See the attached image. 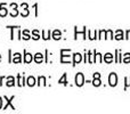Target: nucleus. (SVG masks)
<instances>
[{
  "mask_svg": "<svg viewBox=\"0 0 130 114\" xmlns=\"http://www.w3.org/2000/svg\"><path fill=\"white\" fill-rule=\"evenodd\" d=\"M108 82H110V86L114 87V86L118 85V76L115 73H111L110 76H108Z\"/></svg>",
  "mask_w": 130,
  "mask_h": 114,
  "instance_id": "f257e3e1",
  "label": "nucleus"
},
{
  "mask_svg": "<svg viewBox=\"0 0 130 114\" xmlns=\"http://www.w3.org/2000/svg\"><path fill=\"white\" fill-rule=\"evenodd\" d=\"M85 83V78H83V74L82 73H78L75 75V85L81 87V86Z\"/></svg>",
  "mask_w": 130,
  "mask_h": 114,
  "instance_id": "f03ea898",
  "label": "nucleus"
},
{
  "mask_svg": "<svg viewBox=\"0 0 130 114\" xmlns=\"http://www.w3.org/2000/svg\"><path fill=\"white\" fill-rule=\"evenodd\" d=\"M5 99H6V101H7V104H6V105H5L4 110H6V108H7V107H8V106H9V105H10V106H11V110H15V107H14V106H13V105H11V101H13V99H14V96H13V97H11V98H10V99H8V98H7V97H5Z\"/></svg>",
  "mask_w": 130,
  "mask_h": 114,
  "instance_id": "7ed1b4c3",
  "label": "nucleus"
},
{
  "mask_svg": "<svg viewBox=\"0 0 130 114\" xmlns=\"http://www.w3.org/2000/svg\"><path fill=\"white\" fill-rule=\"evenodd\" d=\"M81 62V55L79 54V53H76V54H74V60H73V65L78 64V63Z\"/></svg>",
  "mask_w": 130,
  "mask_h": 114,
  "instance_id": "20e7f679",
  "label": "nucleus"
},
{
  "mask_svg": "<svg viewBox=\"0 0 130 114\" xmlns=\"http://www.w3.org/2000/svg\"><path fill=\"white\" fill-rule=\"evenodd\" d=\"M42 54H40V53H38V54H36V56H34V62L36 63H41L42 62Z\"/></svg>",
  "mask_w": 130,
  "mask_h": 114,
  "instance_id": "39448f33",
  "label": "nucleus"
},
{
  "mask_svg": "<svg viewBox=\"0 0 130 114\" xmlns=\"http://www.w3.org/2000/svg\"><path fill=\"white\" fill-rule=\"evenodd\" d=\"M32 59H33L32 55L29 54V53H26V54H25V56H24V62H25V63H31Z\"/></svg>",
  "mask_w": 130,
  "mask_h": 114,
  "instance_id": "423d86ee",
  "label": "nucleus"
},
{
  "mask_svg": "<svg viewBox=\"0 0 130 114\" xmlns=\"http://www.w3.org/2000/svg\"><path fill=\"white\" fill-rule=\"evenodd\" d=\"M61 36H62V33L58 31V30H55L54 33H53V38H54L55 40H58V39H61Z\"/></svg>",
  "mask_w": 130,
  "mask_h": 114,
  "instance_id": "0eeeda50",
  "label": "nucleus"
},
{
  "mask_svg": "<svg viewBox=\"0 0 130 114\" xmlns=\"http://www.w3.org/2000/svg\"><path fill=\"white\" fill-rule=\"evenodd\" d=\"M4 6H5V4H1V5H0V16H2V17L7 15V9H5Z\"/></svg>",
  "mask_w": 130,
  "mask_h": 114,
  "instance_id": "6e6552de",
  "label": "nucleus"
},
{
  "mask_svg": "<svg viewBox=\"0 0 130 114\" xmlns=\"http://www.w3.org/2000/svg\"><path fill=\"white\" fill-rule=\"evenodd\" d=\"M104 60H105L106 63H111L113 60V56H112V54H110V53H108V54H106L105 56H104Z\"/></svg>",
  "mask_w": 130,
  "mask_h": 114,
  "instance_id": "1a4fd4ad",
  "label": "nucleus"
},
{
  "mask_svg": "<svg viewBox=\"0 0 130 114\" xmlns=\"http://www.w3.org/2000/svg\"><path fill=\"white\" fill-rule=\"evenodd\" d=\"M27 85H29L30 87L34 86L36 85V79H34L33 76H29V78H27Z\"/></svg>",
  "mask_w": 130,
  "mask_h": 114,
  "instance_id": "9d476101",
  "label": "nucleus"
},
{
  "mask_svg": "<svg viewBox=\"0 0 130 114\" xmlns=\"http://www.w3.org/2000/svg\"><path fill=\"white\" fill-rule=\"evenodd\" d=\"M115 39H117V40H122V39H123V32H122L121 30L117 31V36H115Z\"/></svg>",
  "mask_w": 130,
  "mask_h": 114,
  "instance_id": "9b49d317",
  "label": "nucleus"
},
{
  "mask_svg": "<svg viewBox=\"0 0 130 114\" xmlns=\"http://www.w3.org/2000/svg\"><path fill=\"white\" fill-rule=\"evenodd\" d=\"M13 62H14V63H21V54H18V53H16V54L14 55Z\"/></svg>",
  "mask_w": 130,
  "mask_h": 114,
  "instance_id": "f8f14e48",
  "label": "nucleus"
},
{
  "mask_svg": "<svg viewBox=\"0 0 130 114\" xmlns=\"http://www.w3.org/2000/svg\"><path fill=\"white\" fill-rule=\"evenodd\" d=\"M15 85V79L13 76H8V82H7V86L8 87H11V86Z\"/></svg>",
  "mask_w": 130,
  "mask_h": 114,
  "instance_id": "ddd939ff",
  "label": "nucleus"
},
{
  "mask_svg": "<svg viewBox=\"0 0 130 114\" xmlns=\"http://www.w3.org/2000/svg\"><path fill=\"white\" fill-rule=\"evenodd\" d=\"M58 82H59V83H62V85H65V86L67 85V81H66V73H64V74H63V76H62V78L59 79Z\"/></svg>",
  "mask_w": 130,
  "mask_h": 114,
  "instance_id": "4468645a",
  "label": "nucleus"
},
{
  "mask_svg": "<svg viewBox=\"0 0 130 114\" xmlns=\"http://www.w3.org/2000/svg\"><path fill=\"white\" fill-rule=\"evenodd\" d=\"M92 85H94L95 87H99V86H101V80H99V78H95L94 81H92Z\"/></svg>",
  "mask_w": 130,
  "mask_h": 114,
  "instance_id": "2eb2a0df",
  "label": "nucleus"
},
{
  "mask_svg": "<svg viewBox=\"0 0 130 114\" xmlns=\"http://www.w3.org/2000/svg\"><path fill=\"white\" fill-rule=\"evenodd\" d=\"M23 39H25V40H29L30 39L29 31H27V30H24V31H23Z\"/></svg>",
  "mask_w": 130,
  "mask_h": 114,
  "instance_id": "dca6fc26",
  "label": "nucleus"
},
{
  "mask_svg": "<svg viewBox=\"0 0 130 114\" xmlns=\"http://www.w3.org/2000/svg\"><path fill=\"white\" fill-rule=\"evenodd\" d=\"M32 36H33V38L36 39V40H38V39L40 38V37H39V32L37 31V30H34V31L32 32Z\"/></svg>",
  "mask_w": 130,
  "mask_h": 114,
  "instance_id": "f3484780",
  "label": "nucleus"
},
{
  "mask_svg": "<svg viewBox=\"0 0 130 114\" xmlns=\"http://www.w3.org/2000/svg\"><path fill=\"white\" fill-rule=\"evenodd\" d=\"M123 62L124 63H130V54H126V55H124Z\"/></svg>",
  "mask_w": 130,
  "mask_h": 114,
  "instance_id": "a211bd4d",
  "label": "nucleus"
},
{
  "mask_svg": "<svg viewBox=\"0 0 130 114\" xmlns=\"http://www.w3.org/2000/svg\"><path fill=\"white\" fill-rule=\"evenodd\" d=\"M96 62H99V63L102 62V59H101V54H98V53H96Z\"/></svg>",
  "mask_w": 130,
  "mask_h": 114,
  "instance_id": "6ab92c4d",
  "label": "nucleus"
},
{
  "mask_svg": "<svg viewBox=\"0 0 130 114\" xmlns=\"http://www.w3.org/2000/svg\"><path fill=\"white\" fill-rule=\"evenodd\" d=\"M17 14H18V11L16 10V9H14V10H13V11H11V13H10V15L13 16V17H15V16H17Z\"/></svg>",
  "mask_w": 130,
  "mask_h": 114,
  "instance_id": "aec40b11",
  "label": "nucleus"
},
{
  "mask_svg": "<svg viewBox=\"0 0 130 114\" xmlns=\"http://www.w3.org/2000/svg\"><path fill=\"white\" fill-rule=\"evenodd\" d=\"M27 15H29V10H27V9H25V10L22 11V16H23V17H24V16H27Z\"/></svg>",
  "mask_w": 130,
  "mask_h": 114,
  "instance_id": "412c9836",
  "label": "nucleus"
},
{
  "mask_svg": "<svg viewBox=\"0 0 130 114\" xmlns=\"http://www.w3.org/2000/svg\"><path fill=\"white\" fill-rule=\"evenodd\" d=\"M39 81H40V82H42V85H46V79L43 78V76H40V78H39Z\"/></svg>",
  "mask_w": 130,
  "mask_h": 114,
  "instance_id": "4be33fe9",
  "label": "nucleus"
},
{
  "mask_svg": "<svg viewBox=\"0 0 130 114\" xmlns=\"http://www.w3.org/2000/svg\"><path fill=\"white\" fill-rule=\"evenodd\" d=\"M94 78H101V74H99V73H95L94 74Z\"/></svg>",
  "mask_w": 130,
  "mask_h": 114,
  "instance_id": "5701e85b",
  "label": "nucleus"
},
{
  "mask_svg": "<svg viewBox=\"0 0 130 114\" xmlns=\"http://www.w3.org/2000/svg\"><path fill=\"white\" fill-rule=\"evenodd\" d=\"M127 39H130V30L127 31Z\"/></svg>",
  "mask_w": 130,
  "mask_h": 114,
  "instance_id": "b1692460",
  "label": "nucleus"
},
{
  "mask_svg": "<svg viewBox=\"0 0 130 114\" xmlns=\"http://www.w3.org/2000/svg\"><path fill=\"white\" fill-rule=\"evenodd\" d=\"M22 7L23 8H27V5L26 4H22Z\"/></svg>",
  "mask_w": 130,
  "mask_h": 114,
  "instance_id": "393cba45",
  "label": "nucleus"
},
{
  "mask_svg": "<svg viewBox=\"0 0 130 114\" xmlns=\"http://www.w3.org/2000/svg\"><path fill=\"white\" fill-rule=\"evenodd\" d=\"M1 106H2V101H1V97H0V108H1Z\"/></svg>",
  "mask_w": 130,
  "mask_h": 114,
  "instance_id": "a878e982",
  "label": "nucleus"
},
{
  "mask_svg": "<svg viewBox=\"0 0 130 114\" xmlns=\"http://www.w3.org/2000/svg\"><path fill=\"white\" fill-rule=\"evenodd\" d=\"M0 59H1V56H0Z\"/></svg>",
  "mask_w": 130,
  "mask_h": 114,
  "instance_id": "bb28decb",
  "label": "nucleus"
}]
</instances>
